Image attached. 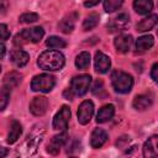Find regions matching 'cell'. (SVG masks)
<instances>
[{
    "label": "cell",
    "mask_w": 158,
    "mask_h": 158,
    "mask_svg": "<svg viewBox=\"0 0 158 158\" xmlns=\"http://www.w3.org/2000/svg\"><path fill=\"white\" fill-rule=\"evenodd\" d=\"M65 59L59 51H44L40 54L37 64L44 70H60L64 67Z\"/></svg>",
    "instance_id": "1"
},
{
    "label": "cell",
    "mask_w": 158,
    "mask_h": 158,
    "mask_svg": "<svg viewBox=\"0 0 158 158\" xmlns=\"http://www.w3.org/2000/svg\"><path fill=\"white\" fill-rule=\"evenodd\" d=\"M111 83H112L115 91H117L120 94H127L132 89L133 79L130 74H127L122 70H115L111 74Z\"/></svg>",
    "instance_id": "2"
},
{
    "label": "cell",
    "mask_w": 158,
    "mask_h": 158,
    "mask_svg": "<svg viewBox=\"0 0 158 158\" xmlns=\"http://www.w3.org/2000/svg\"><path fill=\"white\" fill-rule=\"evenodd\" d=\"M44 31L42 27L37 26V27H32V28H25L22 30L20 33H17L14 38V43L16 46H22L25 43H37L41 41V38L43 37Z\"/></svg>",
    "instance_id": "3"
},
{
    "label": "cell",
    "mask_w": 158,
    "mask_h": 158,
    "mask_svg": "<svg viewBox=\"0 0 158 158\" xmlns=\"http://www.w3.org/2000/svg\"><path fill=\"white\" fill-rule=\"evenodd\" d=\"M56 84V78L51 74H38L33 77L31 81V89L33 91L49 93Z\"/></svg>",
    "instance_id": "4"
},
{
    "label": "cell",
    "mask_w": 158,
    "mask_h": 158,
    "mask_svg": "<svg viewBox=\"0 0 158 158\" xmlns=\"http://www.w3.org/2000/svg\"><path fill=\"white\" fill-rule=\"evenodd\" d=\"M91 83V77L89 74H81L78 77H74L70 83V89L73 90L74 95H84L88 93L89 86Z\"/></svg>",
    "instance_id": "5"
},
{
    "label": "cell",
    "mask_w": 158,
    "mask_h": 158,
    "mask_svg": "<svg viewBox=\"0 0 158 158\" xmlns=\"http://www.w3.org/2000/svg\"><path fill=\"white\" fill-rule=\"evenodd\" d=\"M69 118H70V109L67 105H63L53 118V128L57 131H65L68 127Z\"/></svg>",
    "instance_id": "6"
},
{
    "label": "cell",
    "mask_w": 158,
    "mask_h": 158,
    "mask_svg": "<svg viewBox=\"0 0 158 158\" xmlns=\"http://www.w3.org/2000/svg\"><path fill=\"white\" fill-rule=\"evenodd\" d=\"M94 114V104L90 100H85L79 105L78 109V122L80 125H86L90 122Z\"/></svg>",
    "instance_id": "7"
},
{
    "label": "cell",
    "mask_w": 158,
    "mask_h": 158,
    "mask_svg": "<svg viewBox=\"0 0 158 158\" xmlns=\"http://www.w3.org/2000/svg\"><path fill=\"white\" fill-rule=\"evenodd\" d=\"M48 109V100L44 96H36L30 102V111L35 116H42L47 112Z\"/></svg>",
    "instance_id": "8"
},
{
    "label": "cell",
    "mask_w": 158,
    "mask_h": 158,
    "mask_svg": "<svg viewBox=\"0 0 158 158\" xmlns=\"http://www.w3.org/2000/svg\"><path fill=\"white\" fill-rule=\"evenodd\" d=\"M67 141H68V135L65 133V131H62V133L56 135L51 139V142L47 146V152L49 154H53V156L58 154L59 153V149L67 143Z\"/></svg>",
    "instance_id": "9"
},
{
    "label": "cell",
    "mask_w": 158,
    "mask_h": 158,
    "mask_svg": "<svg viewBox=\"0 0 158 158\" xmlns=\"http://www.w3.org/2000/svg\"><path fill=\"white\" fill-rule=\"evenodd\" d=\"M130 21V16L127 14H120L118 16H116L115 19H112L109 23H107V31L109 32H117V31H122L126 28V26L128 25Z\"/></svg>",
    "instance_id": "10"
},
{
    "label": "cell",
    "mask_w": 158,
    "mask_h": 158,
    "mask_svg": "<svg viewBox=\"0 0 158 158\" xmlns=\"http://www.w3.org/2000/svg\"><path fill=\"white\" fill-rule=\"evenodd\" d=\"M77 20H78V14L75 11L69 12L68 15H65L60 20V22H59V30L63 33H70L74 30V27H75Z\"/></svg>",
    "instance_id": "11"
},
{
    "label": "cell",
    "mask_w": 158,
    "mask_h": 158,
    "mask_svg": "<svg viewBox=\"0 0 158 158\" xmlns=\"http://www.w3.org/2000/svg\"><path fill=\"white\" fill-rule=\"evenodd\" d=\"M158 156V135L151 136L143 144V157L152 158Z\"/></svg>",
    "instance_id": "12"
},
{
    "label": "cell",
    "mask_w": 158,
    "mask_h": 158,
    "mask_svg": "<svg viewBox=\"0 0 158 158\" xmlns=\"http://www.w3.org/2000/svg\"><path fill=\"white\" fill-rule=\"evenodd\" d=\"M95 70H96V73H100V74H104V73H106L109 69H110V67H111V60H110V58L106 56V54H104L102 52H96V54H95Z\"/></svg>",
    "instance_id": "13"
},
{
    "label": "cell",
    "mask_w": 158,
    "mask_h": 158,
    "mask_svg": "<svg viewBox=\"0 0 158 158\" xmlns=\"http://www.w3.org/2000/svg\"><path fill=\"white\" fill-rule=\"evenodd\" d=\"M10 60L11 63H14L17 68H22L25 67L28 60H30V56L27 52L22 51V49H14L10 53Z\"/></svg>",
    "instance_id": "14"
},
{
    "label": "cell",
    "mask_w": 158,
    "mask_h": 158,
    "mask_svg": "<svg viewBox=\"0 0 158 158\" xmlns=\"http://www.w3.org/2000/svg\"><path fill=\"white\" fill-rule=\"evenodd\" d=\"M115 48L118 53H126L130 51L132 44V37L130 35H120L114 41Z\"/></svg>",
    "instance_id": "15"
},
{
    "label": "cell",
    "mask_w": 158,
    "mask_h": 158,
    "mask_svg": "<svg viewBox=\"0 0 158 158\" xmlns=\"http://www.w3.org/2000/svg\"><path fill=\"white\" fill-rule=\"evenodd\" d=\"M107 141V135L104 130L101 128H95L91 132V137H90V144L93 148H100L105 142Z\"/></svg>",
    "instance_id": "16"
},
{
    "label": "cell",
    "mask_w": 158,
    "mask_h": 158,
    "mask_svg": "<svg viewBox=\"0 0 158 158\" xmlns=\"http://www.w3.org/2000/svg\"><path fill=\"white\" fill-rule=\"evenodd\" d=\"M114 114H115V106L111 104H107L99 110V112L96 115V122L98 123L107 122L109 120H111L114 117Z\"/></svg>",
    "instance_id": "17"
},
{
    "label": "cell",
    "mask_w": 158,
    "mask_h": 158,
    "mask_svg": "<svg viewBox=\"0 0 158 158\" xmlns=\"http://www.w3.org/2000/svg\"><path fill=\"white\" fill-rule=\"evenodd\" d=\"M157 22H158V16H157L156 14L149 15L148 17L141 20V22L137 23V31H138V32H146V31H149V30H152V28L156 26Z\"/></svg>",
    "instance_id": "18"
},
{
    "label": "cell",
    "mask_w": 158,
    "mask_h": 158,
    "mask_svg": "<svg viewBox=\"0 0 158 158\" xmlns=\"http://www.w3.org/2000/svg\"><path fill=\"white\" fill-rule=\"evenodd\" d=\"M152 98L148 96V95H137L135 99H133V107L138 111H143V110H147L148 107L152 106Z\"/></svg>",
    "instance_id": "19"
},
{
    "label": "cell",
    "mask_w": 158,
    "mask_h": 158,
    "mask_svg": "<svg viewBox=\"0 0 158 158\" xmlns=\"http://www.w3.org/2000/svg\"><path fill=\"white\" fill-rule=\"evenodd\" d=\"M133 9L139 15H147L153 9V1L152 0H135Z\"/></svg>",
    "instance_id": "20"
},
{
    "label": "cell",
    "mask_w": 158,
    "mask_h": 158,
    "mask_svg": "<svg viewBox=\"0 0 158 158\" xmlns=\"http://www.w3.org/2000/svg\"><path fill=\"white\" fill-rule=\"evenodd\" d=\"M22 133V127L20 125V122L17 121H12L11 122V126H10V132H9V136H7V143H15L19 137L21 136Z\"/></svg>",
    "instance_id": "21"
},
{
    "label": "cell",
    "mask_w": 158,
    "mask_h": 158,
    "mask_svg": "<svg viewBox=\"0 0 158 158\" xmlns=\"http://www.w3.org/2000/svg\"><path fill=\"white\" fill-rule=\"evenodd\" d=\"M22 79V75L19 73V72H11V73H7L5 77H4V85L5 86H9L10 89L11 88H15L20 84Z\"/></svg>",
    "instance_id": "22"
},
{
    "label": "cell",
    "mask_w": 158,
    "mask_h": 158,
    "mask_svg": "<svg viewBox=\"0 0 158 158\" xmlns=\"http://www.w3.org/2000/svg\"><path fill=\"white\" fill-rule=\"evenodd\" d=\"M153 44H154V40H153V36H151V35L142 36L136 41V48L138 51H147Z\"/></svg>",
    "instance_id": "23"
},
{
    "label": "cell",
    "mask_w": 158,
    "mask_h": 158,
    "mask_svg": "<svg viewBox=\"0 0 158 158\" xmlns=\"http://www.w3.org/2000/svg\"><path fill=\"white\" fill-rule=\"evenodd\" d=\"M89 64H90V54H89V52L84 51V52H81V53H79L77 56V58H75V67L78 69L84 70V69H86L89 67Z\"/></svg>",
    "instance_id": "24"
},
{
    "label": "cell",
    "mask_w": 158,
    "mask_h": 158,
    "mask_svg": "<svg viewBox=\"0 0 158 158\" xmlns=\"http://www.w3.org/2000/svg\"><path fill=\"white\" fill-rule=\"evenodd\" d=\"M99 23V15L93 12L90 14L89 16L85 17L84 22H83V30L84 31H89V30H93L94 27H96Z\"/></svg>",
    "instance_id": "25"
},
{
    "label": "cell",
    "mask_w": 158,
    "mask_h": 158,
    "mask_svg": "<svg viewBox=\"0 0 158 158\" xmlns=\"http://www.w3.org/2000/svg\"><path fill=\"white\" fill-rule=\"evenodd\" d=\"M46 44L49 48H64L67 46V42L64 40H62L60 37L57 36H51L48 37V40L46 41Z\"/></svg>",
    "instance_id": "26"
},
{
    "label": "cell",
    "mask_w": 158,
    "mask_h": 158,
    "mask_svg": "<svg viewBox=\"0 0 158 158\" xmlns=\"http://www.w3.org/2000/svg\"><path fill=\"white\" fill-rule=\"evenodd\" d=\"M123 0H104V9L106 12H114L121 7Z\"/></svg>",
    "instance_id": "27"
},
{
    "label": "cell",
    "mask_w": 158,
    "mask_h": 158,
    "mask_svg": "<svg viewBox=\"0 0 158 158\" xmlns=\"http://www.w3.org/2000/svg\"><path fill=\"white\" fill-rule=\"evenodd\" d=\"M10 91L11 89L9 86H2L1 89V94H0V110H5L7 102H9V99H10Z\"/></svg>",
    "instance_id": "28"
},
{
    "label": "cell",
    "mask_w": 158,
    "mask_h": 158,
    "mask_svg": "<svg viewBox=\"0 0 158 158\" xmlns=\"http://www.w3.org/2000/svg\"><path fill=\"white\" fill-rule=\"evenodd\" d=\"M38 20V15L35 12H25L19 17V21L21 23H32Z\"/></svg>",
    "instance_id": "29"
},
{
    "label": "cell",
    "mask_w": 158,
    "mask_h": 158,
    "mask_svg": "<svg viewBox=\"0 0 158 158\" xmlns=\"http://www.w3.org/2000/svg\"><path fill=\"white\" fill-rule=\"evenodd\" d=\"M91 91H93V94L96 95V96H105L106 94H105V90H104V81L100 80V79H98V80L95 81V84H94Z\"/></svg>",
    "instance_id": "30"
},
{
    "label": "cell",
    "mask_w": 158,
    "mask_h": 158,
    "mask_svg": "<svg viewBox=\"0 0 158 158\" xmlns=\"http://www.w3.org/2000/svg\"><path fill=\"white\" fill-rule=\"evenodd\" d=\"M0 33H1V40L5 41L10 37V31L7 30V26L5 23H1L0 25Z\"/></svg>",
    "instance_id": "31"
},
{
    "label": "cell",
    "mask_w": 158,
    "mask_h": 158,
    "mask_svg": "<svg viewBox=\"0 0 158 158\" xmlns=\"http://www.w3.org/2000/svg\"><path fill=\"white\" fill-rule=\"evenodd\" d=\"M151 77H152V79L156 83H158V63H154L153 64V67L151 69Z\"/></svg>",
    "instance_id": "32"
},
{
    "label": "cell",
    "mask_w": 158,
    "mask_h": 158,
    "mask_svg": "<svg viewBox=\"0 0 158 158\" xmlns=\"http://www.w3.org/2000/svg\"><path fill=\"white\" fill-rule=\"evenodd\" d=\"M63 95H64V98H65V99L72 100V99H73V96H74V93H73V90L69 88V89H65V90H64Z\"/></svg>",
    "instance_id": "33"
},
{
    "label": "cell",
    "mask_w": 158,
    "mask_h": 158,
    "mask_svg": "<svg viewBox=\"0 0 158 158\" xmlns=\"http://www.w3.org/2000/svg\"><path fill=\"white\" fill-rule=\"evenodd\" d=\"M99 1H100V0H86V1L84 2V5H85L86 7H93V6L98 5Z\"/></svg>",
    "instance_id": "34"
},
{
    "label": "cell",
    "mask_w": 158,
    "mask_h": 158,
    "mask_svg": "<svg viewBox=\"0 0 158 158\" xmlns=\"http://www.w3.org/2000/svg\"><path fill=\"white\" fill-rule=\"evenodd\" d=\"M1 2V15H4L6 12V9H7V1L6 0H0Z\"/></svg>",
    "instance_id": "35"
},
{
    "label": "cell",
    "mask_w": 158,
    "mask_h": 158,
    "mask_svg": "<svg viewBox=\"0 0 158 158\" xmlns=\"http://www.w3.org/2000/svg\"><path fill=\"white\" fill-rule=\"evenodd\" d=\"M4 56H5V44L1 43V58H4Z\"/></svg>",
    "instance_id": "36"
},
{
    "label": "cell",
    "mask_w": 158,
    "mask_h": 158,
    "mask_svg": "<svg viewBox=\"0 0 158 158\" xmlns=\"http://www.w3.org/2000/svg\"><path fill=\"white\" fill-rule=\"evenodd\" d=\"M6 153H7V151H6L5 148H1V154H0V157H1V158H4V157L6 156Z\"/></svg>",
    "instance_id": "37"
}]
</instances>
